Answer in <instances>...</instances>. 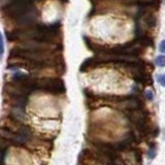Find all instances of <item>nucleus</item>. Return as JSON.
<instances>
[{
    "instance_id": "f257e3e1",
    "label": "nucleus",
    "mask_w": 165,
    "mask_h": 165,
    "mask_svg": "<svg viewBox=\"0 0 165 165\" xmlns=\"http://www.w3.org/2000/svg\"><path fill=\"white\" fill-rule=\"evenodd\" d=\"M39 86L46 91L53 93V94H60V93L65 92L64 84L61 80H46V81L41 82Z\"/></svg>"
},
{
    "instance_id": "f03ea898",
    "label": "nucleus",
    "mask_w": 165,
    "mask_h": 165,
    "mask_svg": "<svg viewBox=\"0 0 165 165\" xmlns=\"http://www.w3.org/2000/svg\"><path fill=\"white\" fill-rule=\"evenodd\" d=\"M156 155H157L156 146H155V144H151L149 148V152H148V157H149V159H154Z\"/></svg>"
},
{
    "instance_id": "7ed1b4c3",
    "label": "nucleus",
    "mask_w": 165,
    "mask_h": 165,
    "mask_svg": "<svg viewBox=\"0 0 165 165\" xmlns=\"http://www.w3.org/2000/svg\"><path fill=\"white\" fill-rule=\"evenodd\" d=\"M155 62H156L157 66H160V67H164V66H165V56H163V55H160V56H158V57L156 58V60H155Z\"/></svg>"
},
{
    "instance_id": "20e7f679",
    "label": "nucleus",
    "mask_w": 165,
    "mask_h": 165,
    "mask_svg": "<svg viewBox=\"0 0 165 165\" xmlns=\"http://www.w3.org/2000/svg\"><path fill=\"white\" fill-rule=\"evenodd\" d=\"M157 81L161 86L165 87V74H158Z\"/></svg>"
},
{
    "instance_id": "39448f33",
    "label": "nucleus",
    "mask_w": 165,
    "mask_h": 165,
    "mask_svg": "<svg viewBox=\"0 0 165 165\" xmlns=\"http://www.w3.org/2000/svg\"><path fill=\"white\" fill-rule=\"evenodd\" d=\"M144 95H146V97L148 98L149 100H153V98H154V94H153V92H152L151 90H149V91H146Z\"/></svg>"
},
{
    "instance_id": "423d86ee",
    "label": "nucleus",
    "mask_w": 165,
    "mask_h": 165,
    "mask_svg": "<svg viewBox=\"0 0 165 165\" xmlns=\"http://www.w3.org/2000/svg\"><path fill=\"white\" fill-rule=\"evenodd\" d=\"M159 49H160V52H161V53H165V40L161 41Z\"/></svg>"
},
{
    "instance_id": "0eeeda50",
    "label": "nucleus",
    "mask_w": 165,
    "mask_h": 165,
    "mask_svg": "<svg viewBox=\"0 0 165 165\" xmlns=\"http://www.w3.org/2000/svg\"><path fill=\"white\" fill-rule=\"evenodd\" d=\"M164 1H165V0H164Z\"/></svg>"
}]
</instances>
